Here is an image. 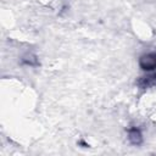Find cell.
<instances>
[{
  "label": "cell",
  "instance_id": "cell-1",
  "mask_svg": "<svg viewBox=\"0 0 156 156\" xmlns=\"http://www.w3.org/2000/svg\"><path fill=\"white\" fill-rule=\"evenodd\" d=\"M140 66L145 71L155 69L156 68V52H150V54H146V55L141 56Z\"/></svg>",
  "mask_w": 156,
  "mask_h": 156
},
{
  "label": "cell",
  "instance_id": "cell-2",
  "mask_svg": "<svg viewBox=\"0 0 156 156\" xmlns=\"http://www.w3.org/2000/svg\"><path fill=\"white\" fill-rule=\"evenodd\" d=\"M129 136V140H130V143L132 144H134V145H139V144H141V141H143V136H141V133H140V130L139 129H136V128H132V129H129V134H128Z\"/></svg>",
  "mask_w": 156,
  "mask_h": 156
}]
</instances>
